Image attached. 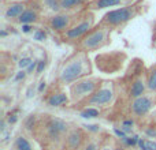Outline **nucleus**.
Returning a JSON list of instances; mask_svg holds the SVG:
<instances>
[{
	"label": "nucleus",
	"instance_id": "1",
	"mask_svg": "<svg viewBox=\"0 0 156 150\" xmlns=\"http://www.w3.org/2000/svg\"><path fill=\"white\" fill-rule=\"evenodd\" d=\"M71 121L49 112L29 113L22 121L21 130L32 137L40 150H63Z\"/></svg>",
	"mask_w": 156,
	"mask_h": 150
},
{
	"label": "nucleus",
	"instance_id": "2",
	"mask_svg": "<svg viewBox=\"0 0 156 150\" xmlns=\"http://www.w3.org/2000/svg\"><path fill=\"white\" fill-rule=\"evenodd\" d=\"M147 66L143 59L134 57L129 62L125 74L116 79L118 85V97L108 112H115L125 107L133 98L143 96L148 91L147 86Z\"/></svg>",
	"mask_w": 156,
	"mask_h": 150
},
{
	"label": "nucleus",
	"instance_id": "3",
	"mask_svg": "<svg viewBox=\"0 0 156 150\" xmlns=\"http://www.w3.org/2000/svg\"><path fill=\"white\" fill-rule=\"evenodd\" d=\"M90 75H93V62L89 53L73 51L58 66L54 82L62 87H69L74 82Z\"/></svg>",
	"mask_w": 156,
	"mask_h": 150
},
{
	"label": "nucleus",
	"instance_id": "4",
	"mask_svg": "<svg viewBox=\"0 0 156 150\" xmlns=\"http://www.w3.org/2000/svg\"><path fill=\"white\" fill-rule=\"evenodd\" d=\"M156 108V93L147 91L143 96L133 98L122 109L115 112H108L107 119L112 123L116 121H133L136 124H144Z\"/></svg>",
	"mask_w": 156,
	"mask_h": 150
},
{
	"label": "nucleus",
	"instance_id": "5",
	"mask_svg": "<svg viewBox=\"0 0 156 150\" xmlns=\"http://www.w3.org/2000/svg\"><path fill=\"white\" fill-rule=\"evenodd\" d=\"M116 97H118L116 79H104L101 86L93 94L71 108L78 112L86 109H110L115 104Z\"/></svg>",
	"mask_w": 156,
	"mask_h": 150
},
{
	"label": "nucleus",
	"instance_id": "6",
	"mask_svg": "<svg viewBox=\"0 0 156 150\" xmlns=\"http://www.w3.org/2000/svg\"><path fill=\"white\" fill-rule=\"evenodd\" d=\"M145 11V5H144V0H137L133 4L123 5V7H118L115 10H110L103 15V18L99 21L100 26H104L110 29L111 32L114 30L123 29L129 22L140 16Z\"/></svg>",
	"mask_w": 156,
	"mask_h": 150
},
{
	"label": "nucleus",
	"instance_id": "7",
	"mask_svg": "<svg viewBox=\"0 0 156 150\" xmlns=\"http://www.w3.org/2000/svg\"><path fill=\"white\" fill-rule=\"evenodd\" d=\"M96 25L97 23H96L94 11L88 10V8L81 11V12L77 14V16H76V19H74L73 25L70 26V29L59 36L60 43L74 48L78 41L82 37H85Z\"/></svg>",
	"mask_w": 156,
	"mask_h": 150
},
{
	"label": "nucleus",
	"instance_id": "8",
	"mask_svg": "<svg viewBox=\"0 0 156 150\" xmlns=\"http://www.w3.org/2000/svg\"><path fill=\"white\" fill-rule=\"evenodd\" d=\"M111 34H112V32L110 29L96 25L85 37H82L76 44L73 51L85 52V53L97 52L111 44Z\"/></svg>",
	"mask_w": 156,
	"mask_h": 150
},
{
	"label": "nucleus",
	"instance_id": "9",
	"mask_svg": "<svg viewBox=\"0 0 156 150\" xmlns=\"http://www.w3.org/2000/svg\"><path fill=\"white\" fill-rule=\"evenodd\" d=\"M127 53L125 51H110V52H101L96 55L94 57V67L103 74H116L125 70L127 63Z\"/></svg>",
	"mask_w": 156,
	"mask_h": 150
},
{
	"label": "nucleus",
	"instance_id": "10",
	"mask_svg": "<svg viewBox=\"0 0 156 150\" xmlns=\"http://www.w3.org/2000/svg\"><path fill=\"white\" fill-rule=\"evenodd\" d=\"M103 80L100 77H96V75H90V77L82 78V79L74 82L73 85L69 86V96H70V107H74V105L82 102L83 100H86L90 94H93L97 89L101 86Z\"/></svg>",
	"mask_w": 156,
	"mask_h": 150
},
{
	"label": "nucleus",
	"instance_id": "11",
	"mask_svg": "<svg viewBox=\"0 0 156 150\" xmlns=\"http://www.w3.org/2000/svg\"><path fill=\"white\" fill-rule=\"evenodd\" d=\"M76 16H77V14L60 11V12L54 14V15L45 16L43 25L47 27V29H49L52 33H55V34L59 37L60 34H63L65 32H67V30L70 29V26L73 25Z\"/></svg>",
	"mask_w": 156,
	"mask_h": 150
},
{
	"label": "nucleus",
	"instance_id": "12",
	"mask_svg": "<svg viewBox=\"0 0 156 150\" xmlns=\"http://www.w3.org/2000/svg\"><path fill=\"white\" fill-rule=\"evenodd\" d=\"M89 138H90V134L88 132V130L76 123H71L70 130L66 135L63 150H83Z\"/></svg>",
	"mask_w": 156,
	"mask_h": 150
},
{
	"label": "nucleus",
	"instance_id": "13",
	"mask_svg": "<svg viewBox=\"0 0 156 150\" xmlns=\"http://www.w3.org/2000/svg\"><path fill=\"white\" fill-rule=\"evenodd\" d=\"M41 101L47 105V107H54V108H60V107H70V96L69 93L65 91V87L56 85L52 82L51 85L47 87L44 91V96Z\"/></svg>",
	"mask_w": 156,
	"mask_h": 150
},
{
	"label": "nucleus",
	"instance_id": "14",
	"mask_svg": "<svg viewBox=\"0 0 156 150\" xmlns=\"http://www.w3.org/2000/svg\"><path fill=\"white\" fill-rule=\"evenodd\" d=\"M44 11L41 10L40 4L37 3V0H30V4L26 10L23 11L21 16L18 18L15 25H21V26H27V25H37L44 22Z\"/></svg>",
	"mask_w": 156,
	"mask_h": 150
},
{
	"label": "nucleus",
	"instance_id": "15",
	"mask_svg": "<svg viewBox=\"0 0 156 150\" xmlns=\"http://www.w3.org/2000/svg\"><path fill=\"white\" fill-rule=\"evenodd\" d=\"M30 0H11L3 5V19L8 23L15 25L18 18L23 14V11L29 7Z\"/></svg>",
	"mask_w": 156,
	"mask_h": 150
},
{
	"label": "nucleus",
	"instance_id": "16",
	"mask_svg": "<svg viewBox=\"0 0 156 150\" xmlns=\"http://www.w3.org/2000/svg\"><path fill=\"white\" fill-rule=\"evenodd\" d=\"M15 73V60L7 51L0 52V82L5 83Z\"/></svg>",
	"mask_w": 156,
	"mask_h": 150
},
{
	"label": "nucleus",
	"instance_id": "17",
	"mask_svg": "<svg viewBox=\"0 0 156 150\" xmlns=\"http://www.w3.org/2000/svg\"><path fill=\"white\" fill-rule=\"evenodd\" d=\"M36 142L32 139L29 134L19 130L12 138L11 150H36Z\"/></svg>",
	"mask_w": 156,
	"mask_h": 150
},
{
	"label": "nucleus",
	"instance_id": "18",
	"mask_svg": "<svg viewBox=\"0 0 156 150\" xmlns=\"http://www.w3.org/2000/svg\"><path fill=\"white\" fill-rule=\"evenodd\" d=\"M137 0H93L88 5V10L96 11V10H104L110 7H123V5L133 4Z\"/></svg>",
	"mask_w": 156,
	"mask_h": 150
},
{
	"label": "nucleus",
	"instance_id": "19",
	"mask_svg": "<svg viewBox=\"0 0 156 150\" xmlns=\"http://www.w3.org/2000/svg\"><path fill=\"white\" fill-rule=\"evenodd\" d=\"M92 2L93 0H60V7L65 12L78 14L81 11L86 10Z\"/></svg>",
	"mask_w": 156,
	"mask_h": 150
},
{
	"label": "nucleus",
	"instance_id": "20",
	"mask_svg": "<svg viewBox=\"0 0 156 150\" xmlns=\"http://www.w3.org/2000/svg\"><path fill=\"white\" fill-rule=\"evenodd\" d=\"M37 3L40 4L41 10L44 11V15L45 16L54 15V14H58L62 11L60 0H37Z\"/></svg>",
	"mask_w": 156,
	"mask_h": 150
},
{
	"label": "nucleus",
	"instance_id": "21",
	"mask_svg": "<svg viewBox=\"0 0 156 150\" xmlns=\"http://www.w3.org/2000/svg\"><path fill=\"white\" fill-rule=\"evenodd\" d=\"M100 150H121V145H119L118 139L115 137L110 134H104L101 138Z\"/></svg>",
	"mask_w": 156,
	"mask_h": 150
},
{
	"label": "nucleus",
	"instance_id": "22",
	"mask_svg": "<svg viewBox=\"0 0 156 150\" xmlns=\"http://www.w3.org/2000/svg\"><path fill=\"white\" fill-rule=\"evenodd\" d=\"M147 86H148V91L156 93V63L147 68Z\"/></svg>",
	"mask_w": 156,
	"mask_h": 150
},
{
	"label": "nucleus",
	"instance_id": "23",
	"mask_svg": "<svg viewBox=\"0 0 156 150\" xmlns=\"http://www.w3.org/2000/svg\"><path fill=\"white\" fill-rule=\"evenodd\" d=\"M101 138H103V135H99V137H97V135L96 137H92L90 135V138H89L88 143H86V146H85L83 150H100Z\"/></svg>",
	"mask_w": 156,
	"mask_h": 150
},
{
	"label": "nucleus",
	"instance_id": "24",
	"mask_svg": "<svg viewBox=\"0 0 156 150\" xmlns=\"http://www.w3.org/2000/svg\"><path fill=\"white\" fill-rule=\"evenodd\" d=\"M144 124H148V126L156 127V108L151 112V115L148 116V119H147V121Z\"/></svg>",
	"mask_w": 156,
	"mask_h": 150
},
{
	"label": "nucleus",
	"instance_id": "25",
	"mask_svg": "<svg viewBox=\"0 0 156 150\" xmlns=\"http://www.w3.org/2000/svg\"><path fill=\"white\" fill-rule=\"evenodd\" d=\"M156 45V22L155 25L152 26V46Z\"/></svg>",
	"mask_w": 156,
	"mask_h": 150
},
{
	"label": "nucleus",
	"instance_id": "26",
	"mask_svg": "<svg viewBox=\"0 0 156 150\" xmlns=\"http://www.w3.org/2000/svg\"><path fill=\"white\" fill-rule=\"evenodd\" d=\"M155 48H156V45H155Z\"/></svg>",
	"mask_w": 156,
	"mask_h": 150
}]
</instances>
